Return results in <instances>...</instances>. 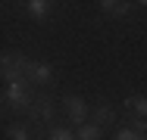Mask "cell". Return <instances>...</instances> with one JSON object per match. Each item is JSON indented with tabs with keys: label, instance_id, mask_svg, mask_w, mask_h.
<instances>
[{
	"label": "cell",
	"instance_id": "obj_1",
	"mask_svg": "<svg viewBox=\"0 0 147 140\" xmlns=\"http://www.w3.org/2000/svg\"><path fill=\"white\" fill-rule=\"evenodd\" d=\"M38 93H34V84L31 81H16V84H6L3 90V109L6 112H22L28 115V109L34 106Z\"/></svg>",
	"mask_w": 147,
	"mask_h": 140
},
{
	"label": "cell",
	"instance_id": "obj_2",
	"mask_svg": "<svg viewBox=\"0 0 147 140\" xmlns=\"http://www.w3.org/2000/svg\"><path fill=\"white\" fill-rule=\"evenodd\" d=\"M25 121H28L31 128H53L57 125V97L50 93V90H41L38 93V100H34V106L28 109L25 115Z\"/></svg>",
	"mask_w": 147,
	"mask_h": 140
},
{
	"label": "cell",
	"instance_id": "obj_3",
	"mask_svg": "<svg viewBox=\"0 0 147 140\" xmlns=\"http://www.w3.org/2000/svg\"><path fill=\"white\" fill-rule=\"evenodd\" d=\"M28 56L22 53H13V50H6L3 59H0V75H3V81L6 84H16V81H28L25 75H28Z\"/></svg>",
	"mask_w": 147,
	"mask_h": 140
},
{
	"label": "cell",
	"instance_id": "obj_4",
	"mask_svg": "<svg viewBox=\"0 0 147 140\" xmlns=\"http://www.w3.org/2000/svg\"><path fill=\"white\" fill-rule=\"evenodd\" d=\"M63 112H66V118H69L72 128H85L88 125V115H91V106L78 93H66L63 97Z\"/></svg>",
	"mask_w": 147,
	"mask_h": 140
},
{
	"label": "cell",
	"instance_id": "obj_5",
	"mask_svg": "<svg viewBox=\"0 0 147 140\" xmlns=\"http://www.w3.org/2000/svg\"><path fill=\"white\" fill-rule=\"evenodd\" d=\"M34 87H50L57 84V69L50 62H28V75H25Z\"/></svg>",
	"mask_w": 147,
	"mask_h": 140
},
{
	"label": "cell",
	"instance_id": "obj_6",
	"mask_svg": "<svg viewBox=\"0 0 147 140\" xmlns=\"http://www.w3.org/2000/svg\"><path fill=\"white\" fill-rule=\"evenodd\" d=\"M97 6H100L103 16H113V19H122V16L131 13V3H128V0H100Z\"/></svg>",
	"mask_w": 147,
	"mask_h": 140
},
{
	"label": "cell",
	"instance_id": "obj_7",
	"mask_svg": "<svg viewBox=\"0 0 147 140\" xmlns=\"http://www.w3.org/2000/svg\"><path fill=\"white\" fill-rule=\"evenodd\" d=\"M113 121H116V109H113V103L100 100V103L94 106V125H97V128H110Z\"/></svg>",
	"mask_w": 147,
	"mask_h": 140
},
{
	"label": "cell",
	"instance_id": "obj_8",
	"mask_svg": "<svg viewBox=\"0 0 147 140\" xmlns=\"http://www.w3.org/2000/svg\"><path fill=\"white\" fill-rule=\"evenodd\" d=\"M6 137L9 140H38V131L28 121H13V125H6Z\"/></svg>",
	"mask_w": 147,
	"mask_h": 140
},
{
	"label": "cell",
	"instance_id": "obj_9",
	"mask_svg": "<svg viewBox=\"0 0 147 140\" xmlns=\"http://www.w3.org/2000/svg\"><path fill=\"white\" fill-rule=\"evenodd\" d=\"M25 13H28L31 19L44 22V19H50V13H53V3H50V0H28V3H25Z\"/></svg>",
	"mask_w": 147,
	"mask_h": 140
},
{
	"label": "cell",
	"instance_id": "obj_10",
	"mask_svg": "<svg viewBox=\"0 0 147 140\" xmlns=\"http://www.w3.org/2000/svg\"><path fill=\"white\" fill-rule=\"evenodd\" d=\"M122 106L131 112L135 118H147V97H144V93H131V97H125Z\"/></svg>",
	"mask_w": 147,
	"mask_h": 140
},
{
	"label": "cell",
	"instance_id": "obj_11",
	"mask_svg": "<svg viewBox=\"0 0 147 140\" xmlns=\"http://www.w3.org/2000/svg\"><path fill=\"white\" fill-rule=\"evenodd\" d=\"M100 137H103V128H97L94 121H88L85 128L75 131V140H100Z\"/></svg>",
	"mask_w": 147,
	"mask_h": 140
},
{
	"label": "cell",
	"instance_id": "obj_12",
	"mask_svg": "<svg viewBox=\"0 0 147 140\" xmlns=\"http://www.w3.org/2000/svg\"><path fill=\"white\" fill-rule=\"evenodd\" d=\"M44 140H75V131H69V128H63V125H53Z\"/></svg>",
	"mask_w": 147,
	"mask_h": 140
},
{
	"label": "cell",
	"instance_id": "obj_13",
	"mask_svg": "<svg viewBox=\"0 0 147 140\" xmlns=\"http://www.w3.org/2000/svg\"><path fill=\"white\" fill-rule=\"evenodd\" d=\"M128 125H131V131H138L141 137H147V118H135V115H131Z\"/></svg>",
	"mask_w": 147,
	"mask_h": 140
}]
</instances>
